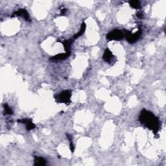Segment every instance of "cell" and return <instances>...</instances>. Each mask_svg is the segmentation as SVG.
Returning <instances> with one entry per match:
<instances>
[{
	"mask_svg": "<svg viewBox=\"0 0 166 166\" xmlns=\"http://www.w3.org/2000/svg\"><path fill=\"white\" fill-rule=\"evenodd\" d=\"M124 38L123 31L119 29H114L109 32L106 35V39L109 41L111 40H121Z\"/></svg>",
	"mask_w": 166,
	"mask_h": 166,
	"instance_id": "4",
	"label": "cell"
},
{
	"mask_svg": "<svg viewBox=\"0 0 166 166\" xmlns=\"http://www.w3.org/2000/svg\"><path fill=\"white\" fill-rule=\"evenodd\" d=\"M3 107H4V110H5V113L6 114H8V115H12V114H13L12 110V109L9 106V105H7V104H5V103L4 105H3Z\"/></svg>",
	"mask_w": 166,
	"mask_h": 166,
	"instance_id": "14",
	"label": "cell"
},
{
	"mask_svg": "<svg viewBox=\"0 0 166 166\" xmlns=\"http://www.w3.org/2000/svg\"><path fill=\"white\" fill-rule=\"evenodd\" d=\"M142 30L141 29H139V30L134 34H132L131 32L129 31L124 30L123 31V33H124V37H125L126 40L130 44H134L137 41L138 39L140 37L142 34Z\"/></svg>",
	"mask_w": 166,
	"mask_h": 166,
	"instance_id": "3",
	"label": "cell"
},
{
	"mask_svg": "<svg viewBox=\"0 0 166 166\" xmlns=\"http://www.w3.org/2000/svg\"><path fill=\"white\" fill-rule=\"evenodd\" d=\"M86 28V24L83 22L82 23V24H81L80 29L79 31L76 34H75V35L73 36V40H74V39H77V38L80 37V36H82V35L84 33V32H85Z\"/></svg>",
	"mask_w": 166,
	"mask_h": 166,
	"instance_id": "10",
	"label": "cell"
},
{
	"mask_svg": "<svg viewBox=\"0 0 166 166\" xmlns=\"http://www.w3.org/2000/svg\"><path fill=\"white\" fill-rule=\"evenodd\" d=\"M73 39H69V40H66L63 41L62 43L64 45V48L66 52H71V45L73 43Z\"/></svg>",
	"mask_w": 166,
	"mask_h": 166,
	"instance_id": "9",
	"label": "cell"
},
{
	"mask_svg": "<svg viewBox=\"0 0 166 166\" xmlns=\"http://www.w3.org/2000/svg\"><path fill=\"white\" fill-rule=\"evenodd\" d=\"M66 12V9H63L61 10V15H64L65 13Z\"/></svg>",
	"mask_w": 166,
	"mask_h": 166,
	"instance_id": "15",
	"label": "cell"
},
{
	"mask_svg": "<svg viewBox=\"0 0 166 166\" xmlns=\"http://www.w3.org/2000/svg\"><path fill=\"white\" fill-rule=\"evenodd\" d=\"M113 57H114V55L111 52V51H110L109 48L106 49L105 52H104L103 59L105 61H106V63H110V62H111V60H112Z\"/></svg>",
	"mask_w": 166,
	"mask_h": 166,
	"instance_id": "8",
	"label": "cell"
},
{
	"mask_svg": "<svg viewBox=\"0 0 166 166\" xmlns=\"http://www.w3.org/2000/svg\"><path fill=\"white\" fill-rule=\"evenodd\" d=\"M139 121L145 127L151 130L155 136L158 135L160 129V121L153 113L146 109H143L139 114Z\"/></svg>",
	"mask_w": 166,
	"mask_h": 166,
	"instance_id": "1",
	"label": "cell"
},
{
	"mask_svg": "<svg viewBox=\"0 0 166 166\" xmlns=\"http://www.w3.org/2000/svg\"><path fill=\"white\" fill-rule=\"evenodd\" d=\"M14 16H21V17L24 18L26 21L27 22L31 21L30 16H29V13L27 11V10L25 9H20L18 10L17 11L14 12L12 14V17H14Z\"/></svg>",
	"mask_w": 166,
	"mask_h": 166,
	"instance_id": "5",
	"label": "cell"
},
{
	"mask_svg": "<svg viewBox=\"0 0 166 166\" xmlns=\"http://www.w3.org/2000/svg\"><path fill=\"white\" fill-rule=\"evenodd\" d=\"M18 122L20 123H24V124H25V126H26V129H27V131H31V130L34 129L36 127L35 125L33 123H32L31 119L25 118V119H18Z\"/></svg>",
	"mask_w": 166,
	"mask_h": 166,
	"instance_id": "6",
	"label": "cell"
},
{
	"mask_svg": "<svg viewBox=\"0 0 166 166\" xmlns=\"http://www.w3.org/2000/svg\"><path fill=\"white\" fill-rule=\"evenodd\" d=\"M130 6L133 9H139L141 8V3L139 1H136V0H133V1H130L129 2Z\"/></svg>",
	"mask_w": 166,
	"mask_h": 166,
	"instance_id": "12",
	"label": "cell"
},
{
	"mask_svg": "<svg viewBox=\"0 0 166 166\" xmlns=\"http://www.w3.org/2000/svg\"><path fill=\"white\" fill-rule=\"evenodd\" d=\"M66 136H67L68 139H69V141H70V150H71V152H73L75 147H74V145H73L72 137H71V136H70V134H66Z\"/></svg>",
	"mask_w": 166,
	"mask_h": 166,
	"instance_id": "13",
	"label": "cell"
},
{
	"mask_svg": "<svg viewBox=\"0 0 166 166\" xmlns=\"http://www.w3.org/2000/svg\"><path fill=\"white\" fill-rule=\"evenodd\" d=\"M46 164V160L42 157H35L34 160V165L37 166H43Z\"/></svg>",
	"mask_w": 166,
	"mask_h": 166,
	"instance_id": "11",
	"label": "cell"
},
{
	"mask_svg": "<svg viewBox=\"0 0 166 166\" xmlns=\"http://www.w3.org/2000/svg\"><path fill=\"white\" fill-rule=\"evenodd\" d=\"M71 92L70 90H64L61 92L55 97L57 102L60 103H64L66 105H70L71 103Z\"/></svg>",
	"mask_w": 166,
	"mask_h": 166,
	"instance_id": "2",
	"label": "cell"
},
{
	"mask_svg": "<svg viewBox=\"0 0 166 166\" xmlns=\"http://www.w3.org/2000/svg\"><path fill=\"white\" fill-rule=\"evenodd\" d=\"M71 54V52H66L64 53H60L57 55H55L50 58V60H65L67 58L70 57Z\"/></svg>",
	"mask_w": 166,
	"mask_h": 166,
	"instance_id": "7",
	"label": "cell"
}]
</instances>
